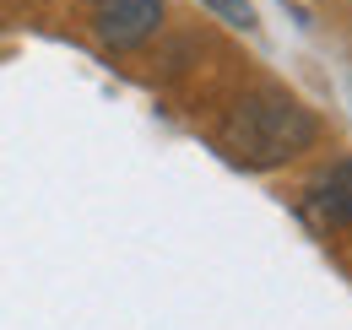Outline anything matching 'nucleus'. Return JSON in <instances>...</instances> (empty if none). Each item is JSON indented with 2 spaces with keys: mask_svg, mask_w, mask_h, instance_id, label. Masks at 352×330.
I'll return each mask as SVG.
<instances>
[{
  "mask_svg": "<svg viewBox=\"0 0 352 330\" xmlns=\"http://www.w3.org/2000/svg\"><path fill=\"white\" fill-rule=\"evenodd\" d=\"M212 11H217L228 28H255V11H250V0H206Z\"/></svg>",
  "mask_w": 352,
  "mask_h": 330,
  "instance_id": "20e7f679",
  "label": "nucleus"
},
{
  "mask_svg": "<svg viewBox=\"0 0 352 330\" xmlns=\"http://www.w3.org/2000/svg\"><path fill=\"white\" fill-rule=\"evenodd\" d=\"M309 211L320 228H352V157H336L309 184Z\"/></svg>",
  "mask_w": 352,
  "mask_h": 330,
  "instance_id": "7ed1b4c3",
  "label": "nucleus"
},
{
  "mask_svg": "<svg viewBox=\"0 0 352 330\" xmlns=\"http://www.w3.org/2000/svg\"><path fill=\"white\" fill-rule=\"evenodd\" d=\"M163 28V0H98L92 33L109 49H141Z\"/></svg>",
  "mask_w": 352,
  "mask_h": 330,
  "instance_id": "f03ea898",
  "label": "nucleus"
},
{
  "mask_svg": "<svg viewBox=\"0 0 352 330\" xmlns=\"http://www.w3.org/2000/svg\"><path fill=\"white\" fill-rule=\"evenodd\" d=\"M314 141H320V120L287 92H250L222 124V146L250 168L293 163Z\"/></svg>",
  "mask_w": 352,
  "mask_h": 330,
  "instance_id": "f257e3e1",
  "label": "nucleus"
}]
</instances>
